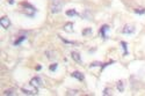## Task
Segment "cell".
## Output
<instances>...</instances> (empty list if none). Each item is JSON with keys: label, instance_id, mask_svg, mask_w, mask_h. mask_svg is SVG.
Returning a JSON list of instances; mask_svg holds the SVG:
<instances>
[{"label": "cell", "instance_id": "cell-11", "mask_svg": "<svg viewBox=\"0 0 145 96\" xmlns=\"http://www.w3.org/2000/svg\"><path fill=\"white\" fill-rule=\"evenodd\" d=\"M24 39H26V36H21V37H20L19 39H16V41L14 42V45L16 46V45H19V44H21V43H22V42L24 41Z\"/></svg>", "mask_w": 145, "mask_h": 96}, {"label": "cell", "instance_id": "cell-9", "mask_svg": "<svg viewBox=\"0 0 145 96\" xmlns=\"http://www.w3.org/2000/svg\"><path fill=\"white\" fill-rule=\"evenodd\" d=\"M66 15H68V16H78L79 13H78L76 9H70L66 12Z\"/></svg>", "mask_w": 145, "mask_h": 96}, {"label": "cell", "instance_id": "cell-5", "mask_svg": "<svg viewBox=\"0 0 145 96\" xmlns=\"http://www.w3.org/2000/svg\"><path fill=\"white\" fill-rule=\"evenodd\" d=\"M62 7H63V5H62V2H55L52 5V7H51V12L52 13H59L60 10H62Z\"/></svg>", "mask_w": 145, "mask_h": 96}, {"label": "cell", "instance_id": "cell-22", "mask_svg": "<svg viewBox=\"0 0 145 96\" xmlns=\"http://www.w3.org/2000/svg\"><path fill=\"white\" fill-rule=\"evenodd\" d=\"M41 68H42V66H37V67H36V70H37V71H39Z\"/></svg>", "mask_w": 145, "mask_h": 96}, {"label": "cell", "instance_id": "cell-18", "mask_svg": "<svg viewBox=\"0 0 145 96\" xmlns=\"http://www.w3.org/2000/svg\"><path fill=\"white\" fill-rule=\"evenodd\" d=\"M100 65L102 66V64H101V62L95 61V62H92V64H91V67H95V66H100Z\"/></svg>", "mask_w": 145, "mask_h": 96}, {"label": "cell", "instance_id": "cell-1", "mask_svg": "<svg viewBox=\"0 0 145 96\" xmlns=\"http://www.w3.org/2000/svg\"><path fill=\"white\" fill-rule=\"evenodd\" d=\"M30 85L33 87H35V88H39V87L43 86V81H42V79L39 77H35L30 80Z\"/></svg>", "mask_w": 145, "mask_h": 96}, {"label": "cell", "instance_id": "cell-8", "mask_svg": "<svg viewBox=\"0 0 145 96\" xmlns=\"http://www.w3.org/2000/svg\"><path fill=\"white\" fill-rule=\"evenodd\" d=\"M64 30L68 31V33H73V23L72 22H68L64 26Z\"/></svg>", "mask_w": 145, "mask_h": 96}, {"label": "cell", "instance_id": "cell-2", "mask_svg": "<svg viewBox=\"0 0 145 96\" xmlns=\"http://www.w3.org/2000/svg\"><path fill=\"white\" fill-rule=\"evenodd\" d=\"M109 26L108 24H103L101 27V29H100V34H101V36L103 37L105 39L108 38V31H109Z\"/></svg>", "mask_w": 145, "mask_h": 96}, {"label": "cell", "instance_id": "cell-14", "mask_svg": "<svg viewBox=\"0 0 145 96\" xmlns=\"http://www.w3.org/2000/svg\"><path fill=\"white\" fill-rule=\"evenodd\" d=\"M89 34H92V29H91V28H87V29H85V30L82 31V35H84V36L89 35Z\"/></svg>", "mask_w": 145, "mask_h": 96}, {"label": "cell", "instance_id": "cell-10", "mask_svg": "<svg viewBox=\"0 0 145 96\" xmlns=\"http://www.w3.org/2000/svg\"><path fill=\"white\" fill-rule=\"evenodd\" d=\"M22 91H23L24 94H26V95H36V94H37V90H34V91H30V90H27V89H22Z\"/></svg>", "mask_w": 145, "mask_h": 96}, {"label": "cell", "instance_id": "cell-16", "mask_svg": "<svg viewBox=\"0 0 145 96\" xmlns=\"http://www.w3.org/2000/svg\"><path fill=\"white\" fill-rule=\"evenodd\" d=\"M57 67H58V64H52V65H51V66H50V71H56V70H57Z\"/></svg>", "mask_w": 145, "mask_h": 96}, {"label": "cell", "instance_id": "cell-3", "mask_svg": "<svg viewBox=\"0 0 145 96\" xmlns=\"http://www.w3.org/2000/svg\"><path fill=\"white\" fill-rule=\"evenodd\" d=\"M0 24H1V27L5 29H8L10 26V19L7 17V16H4L2 19H0Z\"/></svg>", "mask_w": 145, "mask_h": 96}, {"label": "cell", "instance_id": "cell-19", "mask_svg": "<svg viewBox=\"0 0 145 96\" xmlns=\"http://www.w3.org/2000/svg\"><path fill=\"white\" fill-rule=\"evenodd\" d=\"M68 95H78V90H68Z\"/></svg>", "mask_w": 145, "mask_h": 96}, {"label": "cell", "instance_id": "cell-20", "mask_svg": "<svg viewBox=\"0 0 145 96\" xmlns=\"http://www.w3.org/2000/svg\"><path fill=\"white\" fill-rule=\"evenodd\" d=\"M110 93H109V89H105L103 90V95H109Z\"/></svg>", "mask_w": 145, "mask_h": 96}, {"label": "cell", "instance_id": "cell-17", "mask_svg": "<svg viewBox=\"0 0 145 96\" xmlns=\"http://www.w3.org/2000/svg\"><path fill=\"white\" fill-rule=\"evenodd\" d=\"M4 94H5V95H14V90H13V89H10V90H6Z\"/></svg>", "mask_w": 145, "mask_h": 96}, {"label": "cell", "instance_id": "cell-12", "mask_svg": "<svg viewBox=\"0 0 145 96\" xmlns=\"http://www.w3.org/2000/svg\"><path fill=\"white\" fill-rule=\"evenodd\" d=\"M121 45H122V48H123V50H124V53H123V54L126 56V54H128V46H126L128 44H126V42H121Z\"/></svg>", "mask_w": 145, "mask_h": 96}, {"label": "cell", "instance_id": "cell-6", "mask_svg": "<svg viewBox=\"0 0 145 96\" xmlns=\"http://www.w3.org/2000/svg\"><path fill=\"white\" fill-rule=\"evenodd\" d=\"M73 78H76V79H78V80H80V81H82L84 80V74L82 73H80V72H78V71H76V72H73L72 74H71Z\"/></svg>", "mask_w": 145, "mask_h": 96}, {"label": "cell", "instance_id": "cell-21", "mask_svg": "<svg viewBox=\"0 0 145 96\" xmlns=\"http://www.w3.org/2000/svg\"><path fill=\"white\" fill-rule=\"evenodd\" d=\"M8 2L10 4H14V0H8Z\"/></svg>", "mask_w": 145, "mask_h": 96}, {"label": "cell", "instance_id": "cell-15", "mask_svg": "<svg viewBox=\"0 0 145 96\" xmlns=\"http://www.w3.org/2000/svg\"><path fill=\"white\" fill-rule=\"evenodd\" d=\"M136 14H144L145 13V8H142V9H135Z\"/></svg>", "mask_w": 145, "mask_h": 96}, {"label": "cell", "instance_id": "cell-4", "mask_svg": "<svg viewBox=\"0 0 145 96\" xmlns=\"http://www.w3.org/2000/svg\"><path fill=\"white\" fill-rule=\"evenodd\" d=\"M122 33L123 34H132V33H135V27L132 24H126L123 30H122Z\"/></svg>", "mask_w": 145, "mask_h": 96}, {"label": "cell", "instance_id": "cell-7", "mask_svg": "<svg viewBox=\"0 0 145 96\" xmlns=\"http://www.w3.org/2000/svg\"><path fill=\"white\" fill-rule=\"evenodd\" d=\"M71 56H72V58H73V60H76L77 62H81V57H80V54L78 52H76V51H73L72 53H71Z\"/></svg>", "mask_w": 145, "mask_h": 96}, {"label": "cell", "instance_id": "cell-13", "mask_svg": "<svg viewBox=\"0 0 145 96\" xmlns=\"http://www.w3.org/2000/svg\"><path fill=\"white\" fill-rule=\"evenodd\" d=\"M117 89L120 91H123L124 90V85H123V82L122 81H118L117 82Z\"/></svg>", "mask_w": 145, "mask_h": 96}]
</instances>
